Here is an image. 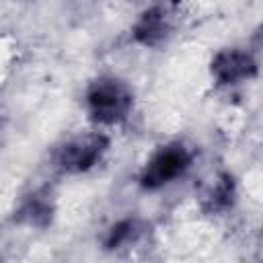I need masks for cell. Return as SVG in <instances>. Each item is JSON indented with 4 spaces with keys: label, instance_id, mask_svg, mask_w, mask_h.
<instances>
[{
    "label": "cell",
    "instance_id": "cell-1",
    "mask_svg": "<svg viewBox=\"0 0 263 263\" xmlns=\"http://www.w3.org/2000/svg\"><path fill=\"white\" fill-rule=\"evenodd\" d=\"M132 107L134 95L119 78L101 76L86 90V111L101 125H115L127 119Z\"/></svg>",
    "mask_w": 263,
    "mask_h": 263
},
{
    "label": "cell",
    "instance_id": "cell-2",
    "mask_svg": "<svg viewBox=\"0 0 263 263\" xmlns=\"http://www.w3.org/2000/svg\"><path fill=\"white\" fill-rule=\"evenodd\" d=\"M109 148V138L101 132H88L66 140L53 156L55 166L68 175H80L97 166Z\"/></svg>",
    "mask_w": 263,
    "mask_h": 263
},
{
    "label": "cell",
    "instance_id": "cell-3",
    "mask_svg": "<svg viewBox=\"0 0 263 263\" xmlns=\"http://www.w3.org/2000/svg\"><path fill=\"white\" fill-rule=\"evenodd\" d=\"M189 166H191V152L183 144H166L158 148L142 166L138 183L144 189L154 191L183 177Z\"/></svg>",
    "mask_w": 263,
    "mask_h": 263
},
{
    "label": "cell",
    "instance_id": "cell-4",
    "mask_svg": "<svg viewBox=\"0 0 263 263\" xmlns=\"http://www.w3.org/2000/svg\"><path fill=\"white\" fill-rule=\"evenodd\" d=\"M210 70L218 84L234 86V84L251 80L257 74V60L253 58V53H249L245 49L230 47V49H222L214 55Z\"/></svg>",
    "mask_w": 263,
    "mask_h": 263
},
{
    "label": "cell",
    "instance_id": "cell-5",
    "mask_svg": "<svg viewBox=\"0 0 263 263\" xmlns=\"http://www.w3.org/2000/svg\"><path fill=\"white\" fill-rule=\"evenodd\" d=\"M173 29V14L166 6H152L140 14L134 25V37L142 45H158Z\"/></svg>",
    "mask_w": 263,
    "mask_h": 263
},
{
    "label": "cell",
    "instance_id": "cell-6",
    "mask_svg": "<svg viewBox=\"0 0 263 263\" xmlns=\"http://www.w3.org/2000/svg\"><path fill=\"white\" fill-rule=\"evenodd\" d=\"M49 218H51V201L47 199L45 193L39 191L29 195L18 210V220L29 226H45Z\"/></svg>",
    "mask_w": 263,
    "mask_h": 263
},
{
    "label": "cell",
    "instance_id": "cell-7",
    "mask_svg": "<svg viewBox=\"0 0 263 263\" xmlns=\"http://www.w3.org/2000/svg\"><path fill=\"white\" fill-rule=\"evenodd\" d=\"M138 222L134 218H123L119 222H115L105 236V247L107 249H119L123 245H127L129 240H134V236L138 234Z\"/></svg>",
    "mask_w": 263,
    "mask_h": 263
},
{
    "label": "cell",
    "instance_id": "cell-8",
    "mask_svg": "<svg viewBox=\"0 0 263 263\" xmlns=\"http://www.w3.org/2000/svg\"><path fill=\"white\" fill-rule=\"evenodd\" d=\"M230 199H232V183H230V179H222L220 183L214 185V189L210 193L212 208L224 210V208L230 205Z\"/></svg>",
    "mask_w": 263,
    "mask_h": 263
}]
</instances>
